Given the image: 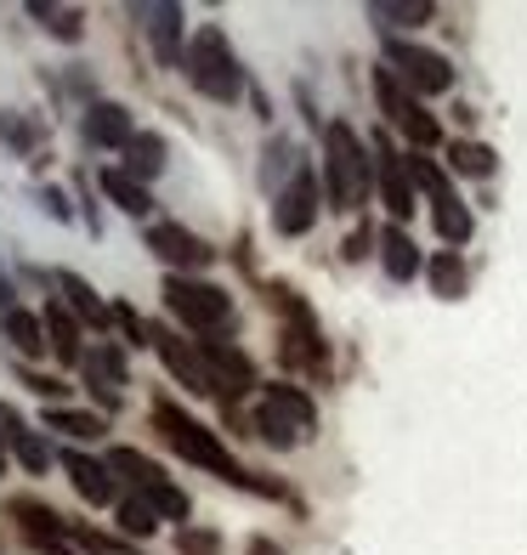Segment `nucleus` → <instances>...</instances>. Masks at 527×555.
Segmentation results:
<instances>
[{
  "label": "nucleus",
  "mask_w": 527,
  "mask_h": 555,
  "mask_svg": "<svg viewBox=\"0 0 527 555\" xmlns=\"http://www.w3.org/2000/svg\"><path fill=\"white\" fill-rule=\"evenodd\" d=\"M369 188H374V159L363 137L346 119H330L323 125V193H330V210H358Z\"/></svg>",
  "instance_id": "1"
},
{
  "label": "nucleus",
  "mask_w": 527,
  "mask_h": 555,
  "mask_svg": "<svg viewBox=\"0 0 527 555\" xmlns=\"http://www.w3.org/2000/svg\"><path fill=\"white\" fill-rule=\"evenodd\" d=\"M318 431V409L300 386H267L261 409H256V437L267 448H295Z\"/></svg>",
  "instance_id": "4"
},
{
  "label": "nucleus",
  "mask_w": 527,
  "mask_h": 555,
  "mask_svg": "<svg viewBox=\"0 0 527 555\" xmlns=\"http://www.w3.org/2000/svg\"><path fill=\"white\" fill-rule=\"evenodd\" d=\"M0 470H7V453H0Z\"/></svg>",
  "instance_id": "44"
},
{
  "label": "nucleus",
  "mask_w": 527,
  "mask_h": 555,
  "mask_svg": "<svg viewBox=\"0 0 527 555\" xmlns=\"http://www.w3.org/2000/svg\"><path fill=\"white\" fill-rule=\"evenodd\" d=\"M80 131H86L91 147H131L137 142V125H131V114H125L119 103H91Z\"/></svg>",
  "instance_id": "13"
},
{
  "label": "nucleus",
  "mask_w": 527,
  "mask_h": 555,
  "mask_svg": "<svg viewBox=\"0 0 527 555\" xmlns=\"http://www.w3.org/2000/svg\"><path fill=\"white\" fill-rule=\"evenodd\" d=\"M147 504H154L159 516H176V521H188V493L176 488V482H165V488H154L147 493Z\"/></svg>",
  "instance_id": "35"
},
{
  "label": "nucleus",
  "mask_w": 527,
  "mask_h": 555,
  "mask_svg": "<svg viewBox=\"0 0 527 555\" xmlns=\"http://www.w3.org/2000/svg\"><path fill=\"white\" fill-rule=\"evenodd\" d=\"M52 284L68 295V307L74 312H80V318H91L97 323V330H103V323H108V312H103V300H97V289L86 284V278H74V272H52Z\"/></svg>",
  "instance_id": "26"
},
{
  "label": "nucleus",
  "mask_w": 527,
  "mask_h": 555,
  "mask_svg": "<svg viewBox=\"0 0 527 555\" xmlns=\"http://www.w3.org/2000/svg\"><path fill=\"white\" fill-rule=\"evenodd\" d=\"M182 68H188L193 91H205L210 103H233V96L244 91L239 57H233V46H228V35H221L216 23H205V29H198V35L188 40V57H182Z\"/></svg>",
  "instance_id": "3"
},
{
  "label": "nucleus",
  "mask_w": 527,
  "mask_h": 555,
  "mask_svg": "<svg viewBox=\"0 0 527 555\" xmlns=\"http://www.w3.org/2000/svg\"><path fill=\"white\" fill-rule=\"evenodd\" d=\"M249 555H284V550L272 544V539H249Z\"/></svg>",
  "instance_id": "42"
},
{
  "label": "nucleus",
  "mask_w": 527,
  "mask_h": 555,
  "mask_svg": "<svg viewBox=\"0 0 527 555\" xmlns=\"http://www.w3.org/2000/svg\"><path fill=\"white\" fill-rule=\"evenodd\" d=\"M40 198H46V210H52V216H57V221H68V216H74V210H68V198H63V193H57V188H46V193H40Z\"/></svg>",
  "instance_id": "41"
},
{
  "label": "nucleus",
  "mask_w": 527,
  "mask_h": 555,
  "mask_svg": "<svg viewBox=\"0 0 527 555\" xmlns=\"http://www.w3.org/2000/svg\"><path fill=\"white\" fill-rule=\"evenodd\" d=\"M154 425H159V437L182 453V460H193V465H205V470H216V476H228V482H239V488H256L249 482V470L244 465H233V453L216 442V431H205L198 420H188L176 402H159L154 409Z\"/></svg>",
  "instance_id": "2"
},
{
  "label": "nucleus",
  "mask_w": 527,
  "mask_h": 555,
  "mask_svg": "<svg viewBox=\"0 0 527 555\" xmlns=\"http://www.w3.org/2000/svg\"><path fill=\"white\" fill-rule=\"evenodd\" d=\"M386 68L403 80L414 96H442L454 91V63L432 46H414V40H386Z\"/></svg>",
  "instance_id": "6"
},
{
  "label": "nucleus",
  "mask_w": 527,
  "mask_h": 555,
  "mask_svg": "<svg viewBox=\"0 0 527 555\" xmlns=\"http://www.w3.org/2000/svg\"><path fill=\"white\" fill-rule=\"evenodd\" d=\"M0 137L17 142V147H29V142H35V137H29V125H17V119H7V114H0Z\"/></svg>",
  "instance_id": "40"
},
{
  "label": "nucleus",
  "mask_w": 527,
  "mask_h": 555,
  "mask_svg": "<svg viewBox=\"0 0 527 555\" xmlns=\"http://www.w3.org/2000/svg\"><path fill=\"white\" fill-rule=\"evenodd\" d=\"M0 425H7V442H12V453H17V460L23 465H29L35 476H46V465H52V448H46L35 431H29V425H23L12 409H0Z\"/></svg>",
  "instance_id": "21"
},
{
  "label": "nucleus",
  "mask_w": 527,
  "mask_h": 555,
  "mask_svg": "<svg viewBox=\"0 0 527 555\" xmlns=\"http://www.w3.org/2000/svg\"><path fill=\"white\" fill-rule=\"evenodd\" d=\"M12 516H23V533H29L35 550H52V555H68L74 550V533L57 511H46L40 499H12Z\"/></svg>",
  "instance_id": "11"
},
{
  "label": "nucleus",
  "mask_w": 527,
  "mask_h": 555,
  "mask_svg": "<svg viewBox=\"0 0 527 555\" xmlns=\"http://www.w3.org/2000/svg\"><path fill=\"white\" fill-rule=\"evenodd\" d=\"M29 12H35V17H40L57 40H80V12H74V7H46V0H35Z\"/></svg>",
  "instance_id": "33"
},
{
  "label": "nucleus",
  "mask_w": 527,
  "mask_h": 555,
  "mask_svg": "<svg viewBox=\"0 0 527 555\" xmlns=\"http://www.w3.org/2000/svg\"><path fill=\"white\" fill-rule=\"evenodd\" d=\"M198 351H205V369H210V380H216L221 402L256 386V369H249V358H244L239 346H221V340H198Z\"/></svg>",
  "instance_id": "12"
},
{
  "label": "nucleus",
  "mask_w": 527,
  "mask_h": 555,
  "mask_svg": "<svg viewBox=\"0 0 527 555\" xmlns=\"http://www.w3.org/2000/svg\"><path fill=\"white\" fill-rule=\"evenodd\" d=\"M46 335H52V351L63 363H86V351H80V330H74V318L63 307H46Z\"/></svg>",
  "instance_id": "27"
},
{
  "label": "nucleus",
  "mask_w": 527,
  "mask_h": 555,
  "mask_svg": "<svg viewBox=\"0 0 527 555\" xmlns=\"http://www.w3.org/2000/svg\"><path fill=\"white\" fill-rule=\"evenodd\" d=\"M68 476H74V493H80L86 504H108L114 499V476H108V465H97V460H86V453H68Z\"/></svg>",
  "instance_id": "19"
},
{
  "label": "nucleus",
  "mask_w": 527,
  "mask_h": 555,
  "mask_svg": "<svg viewBox=\"0 0 527 555\" xmlns=\"http://www.w3.org/2000/svg\"><path fill=\"white\" fill-rule=\"evenodd\" d=\"M432 221H437V233H442L448 244H465V238H471V210L460 205L454 193L432 198Z\"/></svg>",
  "instance_id": "28"
},
{
  "label": "nucleus",
  "mask_w": 527,
  "mask_h": 555,
  "mask_svg": "<svg viewBox=\"0 0 527 555\" xmlns=\"http://www.w3.org/2000/svg\"><path fill=\"white\" fill-rule=\"evenodd\" d=\"M131 17L142 23V35L154 40V57L165 68H182V7H170V0H137Z\"/></svg>",
  "instance_id": "8"
},
{
  "label": "nucleus",
  "mask_w": 527,
  "mask_h": 555,
  "mask_svg": "<svg viewBox=\"0 0 527 555\" xmlns=\"http://www.w3.org/2000/svg\"><path fill=\"white\" fill-rule=\"evenodd\" d=\"M312 221H318V170L300 165L295 182L272 198V227H279L284 238H300V233H312Z\"/></svg>",
  "instance_id": "9"
},
{
  "label": "nucleus",
  "mask_w": 527,
  "mask_h": 555,
  "mask_svg": "<svg viewBox=\"0 0 527 555\" xmlns=\"http://www.w3.org/2000/svg\"><path fill=\"white\" fill-rule=\"evenodd\" d=\"M154 527H159V511H154L147 499H125V504H119V533L154 539Z\"/></svg>",
  "instance_id": "31"
},
{
  "label": "nucleus",
  "mask_w": 527,
  "mask_h": 555,
  "mask_svg": "<svg viewBox=\"0 0 527 555\" xmlns=\"http://www.w3.org/2000/svg\"><path fill=\"white\" fill-rule=\"evenodd\" d=\"M176 550L182 555H221V539L210 533V527H182V533H176Z\"/></svg>",
  "instance_id": "34"
},
{
  "label": "nucleus",
  "mask_w": 527,
  "mask_h": 555,
  "mask_svg": "<svg viewBox=\"0 0 527 555\" xmlns=\"http://www.w3.org/2000/svg\"><path fill=\"white\" fill-rule=\"evenodd\" d=\"M46 425H52V431H68V437H103V420L80 414V409H46Z\"/></svg>",
  "instance_id": "32"
},
{
  "label": "nucleus",
  "mask_w": 527,
  "mask_h": 555,
  "mask_svg": "<svg viewBox=\"0 0 527 555\" xmlns=\"http://www.w3.org/2000/svg\"><path fill=\"white\" fill-rule=\"evenodd\" d=\"M0 335H7L17 351H23V358H35V351H46V318H35V312H7V318H0Z\"/></svg>",
  "instance_id": "24"
},
{
  "label": "nucleus",
  "mask_w": 527,
  "mask_h": 555,
  "mask_svg": "<svg viewBox=\"0 0 527 555\" xmlns=\"http://www.w3.org/2000/svg\"><path fill=\"white\" fill-rule=\"evenodd\" d=\"M381 267L391 284H409V278H420V244L403 233V227H381Z\"/></svg>",
  "instance_id": "14"
},
{
  "label": "nucleus",
  "mask_w": 527,
  "mask_h": 555,
  "mask_svg": "<svg viewBox=\"0 0 527 555\" xmlns=\"http://www.w3.org/2000/svg\"><path fill=\"white\" fill-rule=\"evenodd\" d=\"M23 386H29L35 397H63V391H68L57 374H35V369H23Z\"/></svg>",
  "instance_id": "37"
},
{
  "label": "nucleus",
  "mask_w": 527,
  "mask_h": 555,
  "mask_svg": "<svg viewBox=\"0 0 527 555\" xmlns=\"http://www.w3.org/2000/svg\"><path fill=\"white\" fill-rule=\"evenodd\" d=\"M154 346H159V358H165V369H170V374H176V380H182L188 391H198V397H210V391H216V380H210V369L198 363L193 351H182V340H170V335H159Z\"/></svg>",
  "instance_id": "17"
},
{
  "label": "nucleus",
  "mask_w": 527,
  "mask_h": 555,
  "mask_svg": "<svg viewBox=\"0 0 527 555\" xmlns=\"http://www.w3.org/2000/svg\"><path fill=\"white\" fill-rule=\"evenodd\" d=\"M432 17V0H369V23L374 29H420Z\"/></svg>",
  "instance_id": "20"
},
{
  "label": "nucleus",
  "mask_w": 527,
  "mask_h": 555,
  "mask_svg": "<svg viewBox=\"0 0 527 555\" xmlns=\"http://www.w3.org/2000/svg\"><path fill=\"white\" fill-rule=\"evenodd\" d=\"M165 307L198 335H216L233 323V295L216 289V284H198V278H182V272L165 278Z\"/></svg>",
  "instance_id": "5"
},
{
  "label": "nucleus",
  "mask_w": 527,
  "mask_h": 555,
  "mask_svg": "<svg viewBox=\"0 0 527 555\" xmlns=\"http://www.w3.org/2000/svg\"><path fill=\"white\" fill-rule=\"evenodd\" d=\"M448 165H454L460 176H493L499 154L488 142H454V147H448Z\"/></svg>",
  "instance_id": "30"
},
{
  "label": "nucleus",
  "mask_w": 527,
  "mask_h": 555,
  "mask_svg": "<svg viewBox=\"0 0 527 555\" xmlns=\"http://www.w3.org/2000/svg\"><path fill=\"white\" fill-rule=\"evenodd\" d=\"M369 244H381V233H369V227H363V233H351V238H346V261H363Z\"/></svg>",
  "instance_id": "39"
},
{
  "label": "nucleus",
  "mask_w": 527,
  "mask_h": 555,
  "mask_svg": "<svg viewBox=\"0 0 527 555\" xmlns=\"http://www.w3.org/2000/svg\"><path fill=\"white\" fill-rule=\"evenodd\" d=\"M86 380L97 386V397H103V402H114L119 397V386H125V358H119V351L114 346H103V340H91V351H86Z\"/></svg>",
  "instance_id": "16"
},
{
  "label": "nucleus",
  "mask_w": 527,
  "mask_h": 555,
  "mask_svg": "<svg viewBox=\"0 0 527 555\" xmlns=\"http://www.w3.org/2000/svg\"><path fill=\"white\" fill-rule=\"evenodd\" d=\"M114 323H119V330H125V335H131L137 346H154V340H159V335H154V330H147V323H142V318H137L131 307H125V300H119V307H114Z\"/></svg>",
  "instance_id": "36"
},
{
  "label": "nucleus",
  "mask_w": 527,
  "mask_h": 555,
  "mask_svg": "<svg viewBox=\"0 0 527 555\" xmlns=\"http://www.w3.org/2000/svg\"><path fill=\"white\" fill-rule=\"evenodd\" d=\"M261 159H267V165H261V182L272 188V198H279V193L295 182V176H300V154H295V142H290V137H272Z\"/></svg>",
  "instance_id": "22"
},
{
  "label": "nucleus",
  "mask_w": 527,
  "mask_h": 555,
  "mask_svg": "<svg viewBox=\"0 0 527 555\" xmlns=\"http://www.w3.org/2000/svg\"><path fill=\"white\" fill-rule=\"evenodd\" d=\"M0 307L12 312V278H0Z\"/></svg>",
  "instance_id": "43"
},
{
  "label": "nucleus",
  "mask_w": 527,
  "mask_h": 555,
  "mask_svg": "<svg viewBox=\"0 0 527 555\" xmlns=\"http://www.w3.org/2000/svg\"><path fill=\"white\" fill-rule=\"evenodd\" d=\"M374 103H381V114L397 125V131H409V119L420 114V96L397 80L391 68H374Z\"/></svg>",
  "instance_id": "15"
},
{
  "label": "nucleus",
  "mask_w": 527,
  "mask_h": 555,
  "mask_svg": "<svg viewBox=\"0 0 527 555\" xmlns=\"http://www.w3.org/2000/svg\"><path fill=\"white\" fill-rule=\"evenodd\" d=\"M108 470H119L125 482H131V488L142 493V499L154 493V488H165V482H170V476H165L154 460H147V453H137V448H114V453H108Z\"/></svg>",
  "instance_id": "18"
},
{
  "label": "nucleus",
  "mask_w": 527,
  "mask_h": 555,
  "mask_svg": "<svg viewBox=\"0 0 527 555\" xmlns=\"http://www.w3.org/2000/svg\"><path fill=\"white\" fill-rule=\"evenodd\" d=\"M147 249L170 267V272H198V267H210L216 261V249L188 233V227H176V221H159V227H147Z\"/></svg>",
  "instance_id": "10"
},
{
  "label": "nucleus",
  "mask_w": 527,
  "mask_h": 555,
  "mask_svg": "<svg viewBox=\"0 0 527 555\" xmlns=\"http://www.w3.org/2000/svg\"><path fill=\"white\" fill-rule=\"evenodd\" d=\"M165 170V137L159 131H137V142L125 147V176H137V182H147V176Z\"/></svg>",
  "instance_id": "23"
},
{
  "label": "nucleus",
  "mask_w": 527,
  "mask_h": 555,
  "mask_svg": "<svg viewBox=\"0 0 527 555\" xmlns=\"http://www.w3.org/2000/svg\"><path fill=\"white\" fill-rule=\"evenodd\" d=\"M425 272H432V289H437L442 300H460V295H465V261L454 256V249H442V256L425 267Z\"/></svg>",
  "instance_id": "29"
},
{
  "label": "nucleus",
  "mask_w": 527,
  "mask_h": 555,
  "mask_svg": "<svg viewBox=\"0 0 527 555\" xmlns=\"http://www.w3.org/2000/svg\"><path fill=\"white\" fill-rule=\"evenodd\" d=\"M374 188H381V205L391 210V221L403 227L414 216V176H409V159L403 154H391L386 137H374Z\"/></svg>",
  "instance_id": "7"
},
{
  "label": "nucleus",
  "mask_w": 527,
  "mask_h": 555,
  "mask_svg": "<svg viewBox=\"0 0 527 555\" xmlns=\"http://www.w3.org/2000/svg\"><path fill=\"white\" fill-rule=\"evenodd\" d=\"M80 544H86V550H97V555H131V544L103 539V533H80Z\"/></svg>",
  "instance_id": "38"
},
{
  "label": "nucleus",
  "mask_w": 527,
  "mask_h": 555,
  "mask_svg": "<svg viewBox=\"0 0 527 555\" xmlns=\"http://www.w3.org/2000/svg\"><path fill=\"white\" fill-rule=\"evenodd\" d=\"M103 193L114 198V205H119L125 216H147V210H154L147 188L137 182V176H125V170H103Z\"/></svg>",
  "instance_id": "25"
}]
</instances>
